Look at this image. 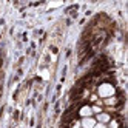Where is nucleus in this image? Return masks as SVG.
Here are the masks:
<instances>
[{
	"instance_id": "obj_7",
	"label": "nucleus",
	"mask_w": 128,
	"mask_h": 128,
	"mask_svg": "<svg viewBox=\"0 0 128 128\" xmlns=\"http://www.w3.org/2000/svg\"><path fill=\"white\" fill-rule=\"evenodd\" d=\"M93 128H106V126H105V124H96Z\"/></svg>"
},
{
	"instance_id": "obj_2",
	"label": "nucleus",
	"mask_w": 128,
	"mask_h": 128,
	"mask_svg": "<svg viewBox=\"0 0 128 128\" xmlns=\"http://www.w3.org/2000/svg\"><path fill=\"white\" fill-rule=\"evenodd\" d=\"M96 124L97 122L94 120L93 117H84V119H82V122H80V125L84 126V128H93Z\"/></svg>"
},
{
	"instance_id": "obj_1",
	"label": "nucleus",
	"mask_w": 128,
	"mask_h": 128,
	"mask_svg": "<svg viewBox=\"0 0 128 128\" xmlns=\"http://www.w3.org/2000/svg\"><path fill=\"white\" fill-rule=\"evenodd\" d=\"M113 94H114V88L110 85V84H104V85L99 86V96L100 97L106 99V97H111Z\"/></svg>"
},
{
	"instance_id": "obj_6",
	"label": "nucleus",
	"mask_w": 128,
	"mask_h": 128,
	"mask_svg": "<svg viewBox=\"0 0 128 128\" xmlns=\"http://www.w3.org/2000/svg\"><path fill=\"white\" fill-rule=\"evenodd\" d=\"M91 111H93V113H97V114H99L100 111H102V110H100L99 106H93V108H91Z\"/></svg>"
},
{
	"instance_id": "obj_3",
	"label": "nucleus",
	"mask_w": 128,
	"mask_h": 128,
	"mask_svg": "<svg viewBox=\"0 0 128 128\" xmlns=\"http://www.w3.org/2000/svg\"><path fill=\"white\" fill-rule=\"evenodd\" d=\"M97 120H99V124H106V122H110V116L106 113H99L97 114Z\"/></svg>"
},
{
	"instance_id": "obj_4",
	"label": "nucleus",
	"mask_w": 128,
	"mask_h": 128,
	"mask_svg": "<svg viewBox=\"0 0 128 128\" xmlns=\"http://www.w3.org/2000/svg\"><path fill=\"white\" fill-rule=\"evenodd\" d=\"M80 114L84 117H91V114H93V111H91V106H84L80 110Z\"/></svg>"
},
{
	"instance_id": "obj_5",
	"label": "nucleus",
	"mask_w": 128,
	"mask_h": 128,
	"mask_svg": "<svg viewBox=\"0 0 128 128\" xmlns=\"http://www.w3.org/2000/svg\"><path fill=\"white\" fill-rule=\"evenodd\" d=\"M105 104H106V105H114V104H116V99H114V97H108V99L105 100Z\"/></svg>"
},
{
	"instance_id": "obj_8",
	"label": "nucleus",
	"mask_w": 128,
	"mask_h": 128,
	"mask_svg": "<svg viewBox=\"0 0 128 128\" xmlns=\"http://www.w3.org/2000/svg\"><path fill=\"white\" fill-rule=\"evenodd\" d=\"M110 126H111V128H117V122H116V120H113L111 124H110Z\"/></svg>"
}]
</instances>
